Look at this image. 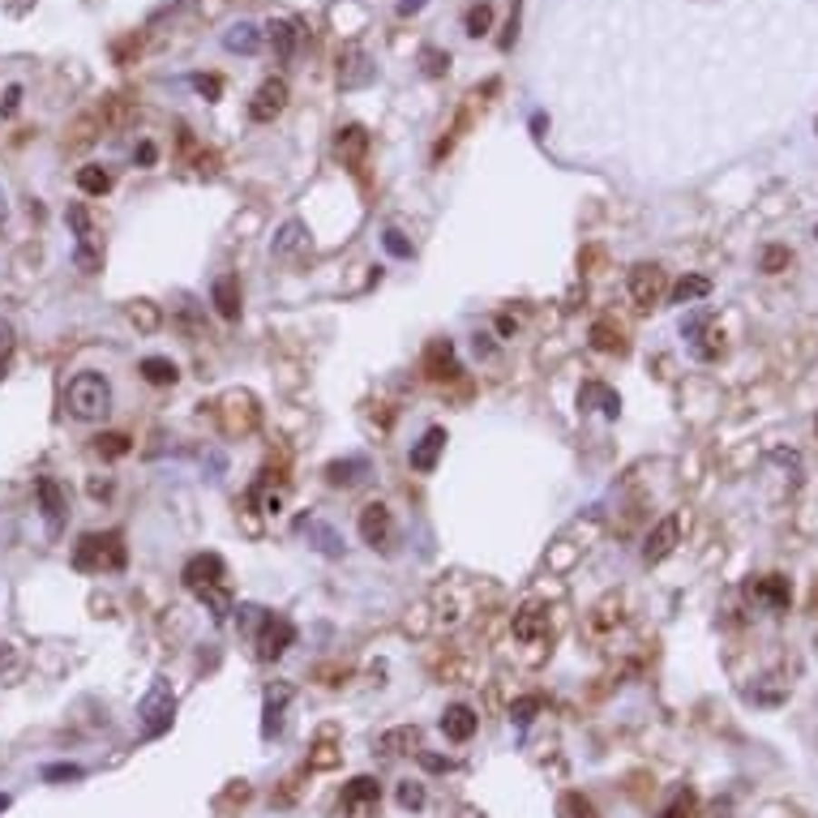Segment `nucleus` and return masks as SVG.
<instances>
[{
    "instance_id": "obj_1",
    "label": "nucleus",
    "mask_w": 818,
    "mask_h": 818,
    "mask_svg": "<svg viewBox=\"0 0 818 818\" xmlns=\"http://www.w3.org/2000/svg\"><path fill=\"white\" fill-rule=\"evenodd\" d=\"M184 587L193 591L202 605L214 613V622H228V566L219 553H193V557L184 561Z\"/></svg>"
},
{
    "instance_id": "obj_2",
    "label": "nucleus",
    "mask_w": 818,
    "mask_h": 818,
    "mask_svg": "<svg viewBox=\"0 0 818 818\" xmlns=\"http://www.w3.org/2000/svg\"><path fill=\"white\" fill-rule=\"evenodd\" d=\"M64 408L74 420H103L107 411H112V381L103 373H77L69 386H64Z\"/></svg>"
},
{
    "instance_id": "obj_3",
    "label": "nucleus",
    "mask_w": 818,
    "mask_h": 818,
    "mask_svg": "<svg viewBox=\"0 0 818 818\" xmlns=\"http://www.w3.org/2000/svg\"><path fill=\"white\" fill-rule=\"evenodd\" d=\"M124 536L121 531H86L74 548V570L82 575H103V570H121L124 566Z\"/></svg>"
},
{
    "instance_id": "obj_4",
    "label": "nucleus",
    "mask_w": 818,
    "mask_h": 818,
    "mask_svg": "<svg viewBox=\"0 0 818 818\" xmlns=\"http://www.w3.org/2000/svg\"><path fill=\"white\" fill-rule=\"evenodd\" d=\"M137 720H142V737H163L172 720H176V695H172V685L159 677L151 682V690L142 695L137 703Z\"/></svg>"
},
{
    "instance_id": "obj_5",
    "label": "nucleus",
    "mask_w": 818,
    "mask_h": 818,
    "mask_svg": "<svg viewBox=\"0 0 818 818\" xmlns=\"http://www.w3.org/2000/svg\"><path fill=\"white\" fill-rule=\"evenodd\" d=\"M64 219H69V228L77 232V266L86 274H94L103 266V249H99V232H94L91 211H86L82 202H74V206L64 211Z\"/></svg>"
},
{
    "instance_id": "obj_6",
    "label": "nucleus",
    "mask_w": 818,
    "mask_h": 818,
    "mask_svg": "<svg viewBox=\"0 0 818 818\" xmlns=\"http://www.w3.org/2000/svg\"><path fill=\"white\" fill-rule=\"evenodd\" d=\"M296 643V626L283 617V613H266L258 622V635H253V647H258V660H279Z\"/></svg>"
},
{
    "instance_id": "obj_7",
    "label": "nucleus",
    "mask_w": 818,
    "mask_h": 818,
    "mask_svg": "<svg viewBox=\"0 0 818 818\" xmlns=\"http://www.w3.org/2000/svg\"><path fill=\"white\" fill-rule=\"evenodd\" d=\"M219 420H223V433L228 438H244L258 429V399L249 390H232L223 403H219Z\"/></svg>"
},
{
    "instance_id": "obj_8",
    "label": "nucleus",
    "mask_w": 818,
    "mask_h": 818,
    "mask_svg": "<svg viewBox=\"0 0 818 818\" xmlns=\"http://www.w3.org/2000/svg\"><path fill=\"white\" fill-rule=\"evenodd\" d=\"M339 805H343V814H351V818L378 814V805H381L378 775H356V780H348L343 793H339Z\"/></svg>"
},
{
    "instance_id": "obj_9",
    "label": "nucleus",
    "mask_w": 818,
    "mask_h": 818,
    "mask_svg": "<svg viewBox=\"0 0 818 818\" xmlns=\"http://www.w3.org/2000/svg\"><path fill=\"white\" fill-rule=\"evenodd\" d=\"M665 266L660 261H638V266H630V301L638 304V309H652V304H660V296H665Z\"/></svg>"
},
{
    "instance_id": "obj_10",
    "label": "nucleus",
    "mask_w": 818,
    "mask_h": 818,
    "mask_svg": "<svg viewBox=\"0 0 818 818\" xmlns=\"http://www.w3.org/2000/svg\"><path fill=\"white\" fill-rule=\"evenodd\" d=\"M677 540H682V510H673V515H665L660 523H655L652 531H647V545H643V561L647 566H655V561H665L673 548H677Z\"/></svg>"
},
{
    "instance_id": "obj_11",
    "label": "nucleus",
    "mask_w": 818,
    "mask_h": 818,
    "mask_svg": "<svg viewBox=\"0 0 818 818\" xmlns=\"http://www.w3.org/2000/svg\"><path fill=\"white\" fill-rule=\"evenodd\" d=\"M283 107H288V82H283V77H266L258 86V94L249 99V116L258 124H271Z\"/></svg>"
},
{
    "instance_id": "obj_12",
    "label": "nucleus",
    "mask_w": 818,
    "mask_h": 818,
    "mask_svg": "<svg viewBox=\"0 0 818 818\" xmlns=\"http://www.w3.org/2000/svg\"><path fill=\"white\" fill-rule=\"evenodd\" d=\"M420 369H425L429 381H455L458 373H463V364H458L455 343H450V339H433V343L425 348V360H420Z\"/></svg>"
},
{
    "instance_id": "obj_13",
    "label": "nucleus",
    "mask_w": 818,
    "mask_h": 818,
    "mask_svg": "<svg viewBox=\"0 0 818 818\" xmlns=\"http://www.w3.org/2000/svg\"><path fill=\"white\" fill-rule=\"evenodd\" d=\"M34 493H39V510H44L47 536L56 540L64 531V510H69V506H64V488L56 485L52 476H39V480H34Z\"/></svg>"
},
{
    "instance_id": "obj_14",
    "label": "nucleus",
    "mask_w": 818,
    "mask_h": 818,
    "mask_svg": "<svg viewBox=\"0 0 818 818\" xmlns=\"http://www.w3.org/2000/svg\"><path fill=\"white\" fill-rule=\"evenodd\" d=\"M390 536H394V518H390V510H386V501H369L360 510V540L373 548H386Z\"/></svg>"
},
{
    "instance_id": "obj_15",
    "label": "nucleus",
    "mask_w": 818,
    "mask_h": 818,
    "mask_svg": "<svg viewBox=\"0 0 818 818\" xmlns=\"http://www.w3.org/2000/svg\"><path fill=\"white\" fill-rule=\"evenodd\" d=\"M745 591H750L754 600H763L767 608H775V613H784V608L793 605V587H788V578H784V575L750 578V583H745Z\"/></svg>"
},
{
    "instance_id": "obj_16",
    "label": "nucleus",
    "mask_w": 818,
    "mask_h": 818,
    "mask_svg": "<svg viewBox=\"0 0 818 818\" xmlns=\"http://www.w3.org/2000/svg\"><path fill=\"white\" fill-rule=\"evenodd\" d=\"M420 742H425V733L416 724H399V728H386L378 737V750L386 758H403V754H420Z\"/></svg>"
},
{
    "instance_id": "obj_17",
    "label": "nucleus",
    "mask_w": 818,
    "mask_h": 818,
    "mask_svg": "<svg viewBox=\"0 0 818 818\" xmlns=\"http://www.w3.org/2000/svg\"><path fill=\"white\" fill-rule=\"evenodd\" d=\"M476 728H480V715L471 712L468 703H450L446 712H441V733L450 737V742H471L476 737Z\"/></svg>"
},
{
    "instance_id": "obj_18",
    "label": "nucleus",
    "mask_w": 818,
    "mask_h": 818,
    "mask_svg": "<svg viewBox=\"0 0 818 818\" xmlns=\"http://www.w3.org/2000/svg\"><path fill=\"white\" fill-rule=\"evenodd\" d=\"M446 429H429L425 438L416 441V446H411V471H420V476H429V471L438 468V458H441V450H446Z\"/></svg>"
},
{
    "instance_id": "obj_19",
    "label": "nucleus",
    "mask_w": 818,
    "mask_h": 818,
    "mask_svg": "<svg viewBox=\"0 0 818 818\" xmlns=\"http://www.w3.org/2000/svg\"><path fill=\"white\" fill-rule=\"evenodd\" d=\"M291 703V685H271L266 703H261V737H279L283 733V712Z\"/></svg>"
},
{
    "instance_id": "obj_20",
    "label": "nucleus",
    "mask_w": 818,
    "mask_h": 818,
    "mask_svg": "<svg viewBox=\"0 0 818 818\" xmlns=\"http://www.w3.org/2000/svg\"><path fill=\"white\" fill-rule=\"evenodd\" d=\"M211 301H214V309H219V318L236 321L241 318V279H236V274H219L211 288Z\"/></svg>"
},
{
    "instance_id": "obj_21",
    "label": "nucleus",
    "mask_w": 818,
    "mask_h": 818,
    "mask_svg": "<svg viewBox=\"0 0 818 818\" xmlns=\"http://www.w3.org/2000/svg\"><path fill=\"white\" fill-rule=\"evenodd\" d=\"M548 608L540 605H527V608H518L515 613V638L518 643H540V638H548Z\"/></svg>"
},
{
    "instance_id": "obj_22",
    "label": "nucleus",
    "mask_w": 818,
    "mask_h": 818,
    "mask_svg": "<svg viewBox=\"0 0 818 818\" xmlns=\"http://www.w3.org/2000/svg\"><path fill=\"white\" fill-rule=\"evenodd\" d=\"M682 334L690 339V351H695L698 360H715V356H720V348H712V343H707V339H715L712 313H695V318L682 326Z\"/></svg>"
},
{
    "instance_id": "obj_23",
    "label": "nucleus",
    "mask_w": 818,
    "mask_h": 818,
    "mask_svg": "<svg viewBox=\"0 0 818 818\" xmlns=\"http://www.w3.org/2000/svg\"><path fill=\"white\" fill-rule=\"evenodd\" d=\"M364 151H369V133H364L360 124H348V129H339V137H334V154H339L343 163L360 167Z\"/></svg>"
},
{
    "instance_id": "obj_24",
    "label": "nucleus",
    "mask_w": 818,
    "mask_h": 818,
    "mask_svg": "<svg viewBox=\"0 0 818 818\" xmlns=\"http://www.w3.org/2000/svg\"><path fill=\"white\" fill-rule=\"evenodd\" d=\"M591 348L596 351H608V356H622L630 343H626V330L617 326L613 318H600L596 326H591Z\"/></svg>"
},
{
    "instance_id": "obj_25",
    "label": "nucleus",
    "mask_w": 818,
    "mask_h": 818,
    "mask_svg": "<svg viewBox=\"0 0 818 818\" xmlns=\"http://www.w3.org/2000/svg\"><path fill=\"white\" fill-rule=\"evenodd\" d=\"M578 403H583V408H591V403H596V408L605 411L608 420H617V411H622V399H617V390H608L605 381H587V386L578 390Z\"/></svg>"
},
{
    "instance_id": "obj_26",
    "label": "nucleus",
    "mask_w": 818,
    "mask_h": 818,
    "mask_svg": "<svg viewBox=\"0 0 818 818\" xmlns=\"http://www.w3.org/2000/svg\"><path fill=\"white\" fill-rule=\"evenodd\" d=\"M296 44H301V26H296L291 17H279V22H271V47H274V56H279V61H291Z\"/></svg>"
},
{
    "instance_id": "obj_27",
    "label": "nucleus",
    "mask_w": 818,
    "mask_h": 818,
    "mask_svg": "<svg viewBox=\"0 0 818 818\" xmlns=\"http://www.w3.org/2000/svg\"><path fill=\"white\" fill-rule=\"evenodd\" d=\"M364 476H369V458H339L326 468V480L334 488H348V485H360Z\"/></svg>"
},
{
    "instance_id": "obj_28",
    "label": "nucleus",
    "mask_w": 818,
    "mask_h": 818,
    "mask_svg": "<svg viewBox=\"0 0 818 818\" xmlns=\"http://www.w3.org/2000/svg\"><path fill=\"white\" fill-rule=\"evenodd\" d=\"M703 296H712V279H703V274H685V279L673 283L668 304H695V301H703Z\"/></svg>"
},
{
    "instance_id": "obj_29",
    "label": "nucleus",
    "mask_w": 818,
    "mask_h": 818,
    "mask_svg": "<svg viewBox=\"0 0 818 818\" xmlns=\"http://www.w3.org/2000/svg\"><path fill=\"white\" fill-rule=\"evenodd\" d=\"M137 373L151 381V386H176V381H181V369L167 360V356H146V360L137 364Z\"/></svg>"
},
{
    "instance_id": "obj_30",
    "label": "nucleus",
    "mask_w": 818,
    "mask_h": 818,
    "mask_svg": "<svg viewBox=\"0 0 818 818\" xmlns=\"http://www.w3.org/2000/svg\"><path fill=\"white\" fill-rule=\"evenodd\" d=\"M77 189L86 197H103L107 189H112V172H107L103 163H86V167H77Z\"/></svg>"
},
{
    "instance_id": "obj_31",
    "label": "nucleus",
    "mask_w": 818,
    "mask_h": 818,
    "mask_svg": "<svg viewBox=\"0 0 818 818\" xmlns=\"http://www.w3.org/2000/svg\"><path fill=\"white\" fill-rule=\"evenodd\" d=\"M369 77H373V69H369V61H364L360 52L339 56V82H343V86H364Z\"/></svg>"
},
{
    "instance_id": "obj_32",
    "label": "nucleus",
    "mask_w": 818,
    "mask_h": 818,
    "mask_svg": "<svg viewBox=\"0 0 818 818\" xmlns=\"http://www.w3.org/2000/svg\"><path fill=\"white\" fill-rule=\"evenodd\" d=\"M301 244H304V223H296V219H291V223H283V228H279V236H274V244H271V253H274V258H291Z\"/></svg>"
},
{
    "instance_id": "obj_33",
    "label": "nucleus",
    "mask_w": 818,
    "mask_h": 818,
    "mask_svg": "<svg viewBox=\"0 0 818 818\" xmlns=\"http://www.w3.org/2000/svg\"><path fill=\"white\" fill-rule=\"evenodd\" d=\"M557 814L561 818H600V810L591 805V797H583V793H561V802H557Z\"/></svg>"
},
{
    "instance_id": "obj_34",
    "label": "nucleus",
    "mask_w": 818,
    "mask_h": 818,
    "mask_svg": "<svg viewBox=\"0 0 818 818\" xmlns=\"http://www.w3.org/2000/svg\"><path fill=\"white\" fill-rule=\"evenodd\" d=\"M124 313H129V321H133V326H137V330H142V334L159 330V321H163V313H159V304H151V301H133V304H129V309H124Z\"/></svg>"
},
{
    "instance_id": "obj_35",
    "label": "nucleus",
    "mask_w": 818,
    "mask_h": 818,
    "mask_svg": "<svg viewBox=\"0 0 818 818\" xmlns=\"http://www.w3.org/2000/svg\"><path fill=\"white\" fill-rule=\"evenodd\" d=\"M223 44H228L232 52H244V56H249V52H258L261 34H258V26H253V22H241V26H232V31L223 34Z\"/></svg>"
},
{
    "instance_id": "obj_36",
    "label": "nucleus",
    "mask_w": 818,
    "mask_h": 818,
    "mask_svg": "<svg viewBox=\"0 0 818 818\" xmlns=\"http://www.w3.org/2000/svg\"><path fill=\"white\" fill-rule=\"evenodd\" d=\"M301 531L318 540V553H326V557H339V553H343V540H339L326 523H313V518H309V523H301Z\"/></svg>"
},
{
    "instance_id": "obj_37",
    "label": "nucleus",
    "mask_w": 818,
    "mask_h": 818,
    "mask_svg": "<svg viewBox=\"0 0 818 818\" xmlns=\"http://www.w3.org/2000/svg\"><path fill=\"white\" fill-rule=\"evenodd\" d=\"M695 810H698V793L695 788H677L668 797V805L660 810V818H695Z\"/></svg>"
},
{
    "instance_id": "obj_38",
    "label": "nucleus",
    "mask_w": 818,
    "mask_h": 818,
    "mask_svg": "<svg viewBox=\"0 0 818 818\" xmlns=\"http://www.w3.org/2000/svg\"><path fill=\"white\" fill-rule=\"evenodd\" d=\"M91 450H94L99 458H124L129 450H133V441L124 438V433H99Z\"/></svg>"
},
{
    "instance_id": "obj_39",
    "label": "nucleus",
    "mask_w": 818,
    "mask_h": 818,
    "mask_svg": "<svg viewBox=\"0 0 818 818\" xmlns=\"http://www.w3.org/2000/svg\"><path fill=\"white\" fill-rule=\"evenodd\" d=\"M463 26H468L471 39H485L488 26H493V5L488 0H480V5H471L468 17H463Z\"/></svg>"
},
{
    "instance_id": "obj_40",
    "label": "nucleus",
    "mask_w": 818,
    "mask_h": 818,
    "mask_svg": "<svg viewBox=\"0 0 818 818\" xmlns=\"http://www.w3.org/2000/svg\"><path fill=\"white\" fill-rule=\"evenodd\" d=\"M540 707H545V698L540 695H523V698H515V707H510V720H515L518 728H527L536 715H540Z\"/></svg>"
},
{
    "instance_id": "obj_41",
    "label": "nucleus",
    "mask_w": 818,
    "mask_h": 818,
    "mask_svg": "<svg viewBox=\"0 0 818 818\" xmlns=\"http://www.w3.org/2000/svg\"><path fill=\"white\" fill-rule=\"evenodd\" d=\"M394 797H399L403 810H425V784H420V780H399V793H394Z\"/></svg>"
},
{
    "instance_id": "obj_42",
    "label": "nucleus",
    "mask_w": 818,
    "mask_h": 818,
    "mask_svg": "<svg viewBox=\"0 0 818 818\" xmlns=\"http://www.w3.org/2000/svg\"><path fill=\"white\" fill-rule=\"evenodd\" d=\"M339 745H330V742H318L313 745V754H309V767L313 772H330V767H339Z\"/></svg>"
},
{
    "instance_id": "obj_43",
    "label": "nucleus",
    "mask_w": 818,
    "mask_h": 818,
    "mask_svg": "<svg viewBox=\"0 0 818 818\" xmlns=\"http://www.w3.org/2000/svg\"><path fill=\"white\" fill-rule=\"evenodd\" d=\"M0 677H5V682H17V677H22V655H17L14 643H0Z\"/></svg>"
},
{
    "instance_id": "obj_44",
    "label": "nucleus",
    "mask_w": 818,
    "mask_h": 818,
    "mask_svg": "<svg viewBox=\"0 0 818 818\" xmlns=\"http://www.w3.org/2000/svg\"><path fill=\"white\" fill-rule=\"evenodd\" d=\"M420 61H425V74L429 77H441L446 69H450V52H438V47H425L420 52Z\"/></svg>"
},
{
    "instance_id": "obj_45",
    "label": "nucleus",
    "mask_w": 818,
    "mask_h": 818,
    "mask_svg": "<svg viewBox=\"0 0 818 818\" xmlns=\"http://www.w3.org/2000/svg\"><path fill=\"white\" fill-rule=\"evenodd\" d=\"M788 261H793V253H788V249H780V244L763 249V271H767V274H780Z\"/></svg>"
},
{
    "instance_id": "obj_46",
    "label": "nucleus",
    "mask_w": 818,
    "mask_h": 818,
    "mask_svg": "<svg viewBox=\"0 0 818 818\" xmlns=\"http://www.w3.org/2000/svg\"><path fill=\"white\" fill-rule=\"evenodd\" d=\"M381 244H386V249H390L394 258H411V241L408 236H403V232H386V236H381Z\"/></svg>"
},
{
    "instance_id": "obj_47",
    "label": "nucleus",
    "mask_w": 818,
    "mask_h": 818,
    "mask_svg": "<svg viewBox=\"0 0 818 818\" xmlns=\"http://www.w3.org/2000/svg\"><path fill=\"white\" fill-rule=\"evenodd\" d=\"M9 356H14V326L0 321V378H5V369H9Z\"/></svg>"
},
{
    "instance_id": "obj_48",
    "label": "nucleus",
    "mask_w": 818,
    "mask_h": 818,
    "mask_svg": "<svg viewBox=\"0 0 818 818\" xmlns=\"http://www.w3.org/2000/svg\"><path fill=\"white\" fill-rule=\"evenodd\" d=\"M77 775H82L77 763H52V767H44V780H77Z\"/></svg>"
},
{
    "instance_id": "obj_49",
    "label": "nucleus",
    "mask_w": 818,
    "mask_h": 818,
    "mask_svg": "<svg viewBox=\"0 0 818 818\" xmlns=\"http://www.w3.org/2000/svg\"><path fill=\"white\" fill-rule=\"evenodd\" d=\"M244 802H249V784H244V780H236V784H232L223 797H219V810H228V805H244Z\"/></svg>"
},
{
    "instance_id": "obj_50",
    "label": "nucleus",
    "mask_w": 818,
    "mask_h": 818,
    "mask_svg": "<svg viewBox=\"0 0 818 818\" xmlns=\"http://www.w3.org/2000/svg\"><path fill=\"white\" fill-rule=\"evenodd\" d=\"M193 86L206 94V99H219V94H223V82H219V77H206V74L193 77Z\"/></svg>"
},
{
    "instance_id": "obj_51",
    "label": "nucleus",
    "mask_w": 818,
    "mask_h": 818,
    "mask_svg": "<svg viewBox=\"0 0 818 818\" xmlns=\"http://www.w3.org/2000/svg\"><path fill=\"white\" fill-rule=\"evenodd\" d=\"M420 763H425L429 772H450V767H455V763H450V758H441V754H429V750H420Z\"/></svg>"
},
{
    "instance_id": "obj_52",
    "label": "nucleus",
    "mask_w": 818,
    "mask_h": 818,
    "mask_svg": "<svg viewBox=\"0 0 818 818\" xmlns=\"http://www.w3.org/2000/svg\"><path fill=\"white\" fill-rule=\"evenodd\" d=\"M17 103H22V86H9V91H5V103H0V112H5V116H14Z\"/></svg>"
},
{
    "instance_id": "obj_53",
    "label": "nucleus",
    "mask_w": 818,
    "mask_h": 818,
    "mask_svg": "<svg viewBox=\"0 0 818 818\" xmlns=\"http://www.w3.org/2000/svg\"><path fill=\"white\" fill-rule=\"evenodd\" d=\"M133 159H137V163H142V167H151L154 159H159V151H154V142H142V146H137V151H133Z\"/></svg>"
},
{
    "instance_id": "obj_54",
    "label": "nucleus",
    "mask_w": 818,
    "mask_h": 818,
    "mask_svg": "<svg viewBox=\"0 0 818 818\" xmlns=\"http://www.w3.org/2000/svg\"><path fill=\"white\" fill-rule=\"evenodd\" d=\"M91 498H107V493H112V480H91Z\"/></svg>"
},
{
    "instance_id": "obj_55",
    "label": "nucleus",
    "mask_w": 818,
    "mask_h": 818,
    "mask_svg": "<svg viewBox=\"0 0 818 818\" xmlns=\"http://www.w3.org/2000/svg\"><path fill=\"white\" fill-rule=\"evenodd\" d=\"M425 9V0H399V14L408 17V14H420Z\"/></svg>"
},
{
    "instance_id": "obj_56",
    "label": "nucleus",
    "mask_w": 818,
    "mask_h": 818,
    "mask_svg": "<svg viewBox=\"0 0 818 818\" xmlns=\"http://www.w3.org/2000/svg\"><path fill=\"white\" fill-rule=\"evenodd\" d=\"M5 214H9V206H5V193H0V223H5Z\"/></svg>"
},
{
    "instance_id": "obj_57",
    "label": "nucleus",
    "mask_w": 818,
    "mask_h": 818,
    "mask_svg": "<svg viewBox=\"0 0 818 818\" xmlns=\"http://www.w3.org/2000/svg\"><path fill=\"white\" fill-rule=\"evenodd\" d=\"M5 810H9V797H5V793H0V814H5Z\"/></svg>"
},
{
    "instance_id": "obj_58",
    "label": "nucleus",
    "mask_w": 818,
    "mask_h": 818,
    "mask_svg": "<svg viewBox=\"0 0 818 818\" xmlns=\"http://www.w3.org/2000/svg\"><path fill=\"white\" fill-rule=\"evenodd\" d=\"M814 241H818V228H814Z\"/></svg>"
},
{
    "instance_id": "obj_59",
    "label": "nucleus",
    "mask_w": 818,
    "mask_h": 818,
    "mask_svg": "<svg viewBox=\"0 0 818 818\" xmlns=\"http://www.w3.org/2000/svg\"><path fill=\"white\" fill-rule=\"evenodd\" d=\"M814 433H818V420H814Z\"/></svg>"
},
{
    "instance_id": "obj_60",
    "label": "nucleus",
    "mask_w": 818,
    "mask_h": 818,
    "mask_svg": "<svg viewBox=\"0 0 818 818\" xmlns=\"http://www.w3.org/2000/svg\"><path fill=\"white\" fill-rule=\"evenodd\" d=\"M814 129H818V124H814Z\"/></svg>"
}]
</instances>
